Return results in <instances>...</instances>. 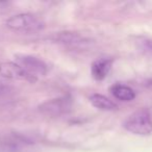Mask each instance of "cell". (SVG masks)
<instances>
[{
    "label": "cell",
    "mask_w": 152,
    "mask_h": 152,
    "mask_svg": "<svg viewBox=\"0 0 152 152\" xmlns=\"http://www.w3.org/2000/svg\"><path fill=\"white\" fill-rule=\"evenodd\" d=\"M0 75L4 78L14 79V80H25L28 83H34L37 77L28 73L19 64L13 61H3L0 63Z\"/></svg>",
    "instance_id": "obj_4"
},
{
    "label": "cell",
    "mask_w": 152,
    "mask_h": 152,
    "mask_svg": "<svg viewBox=\"0 0 152 152\" xmlns=\"http://www.w3.org/2000/svg\"><path fill=\"white\" fill-rule=\"evenodd\" d=\"M73 100L69 96L47 100L39 105V110L48 116H61L71 110Z\"/></svg>",
    "instance_id": "obj_3"
},
{
    "label": "cell",
    "mask_w": 152,
    "mask_h": 152,
    "mask_svg": "<svg viewBox=\"0 0 152 152\" xmlns=\"http://www.w3.org/2000/svg\"><path fill=\"white\" fill-rule=\"evenodd\" d=\"M112 58H99L95 61L91 66V73L96 80H103L112 70Z\"/></svg>",
    "instance_id": "obj_6"
},
{
    "label": "cell",
    "mask_w": 152,
    "mask_h": 152,
    "mask_svg": "<svg viewBox=\"0 0 152 152\" xmlns=\"http://www.w3.org/2000/svg\"><path fill=\"white\" fill-rule=\"evenodd\" d=\"M90 102L92 103V105L94 107L98 108L101 110H118V105L115 103L113 100H110V98H107L106 96L101 95V94H92L90 96Z\"/></svg>",
    "instance_id": "obj_7"
},
{
    "label": "cell",
    "mask_w": 152,
    "mask_h": 152,
    "mask_svg": "<svg viewBox=\"0 0 152 152\" xmlns=\"http://www.w3.org/2000/svg\"><path fill=\"white\" fill-rule=\"evenodd\" d=\"M110 93L115 98L121 100V101H131L135 98V93L130 87L122 85V83H116L110 88Z\"/></svg>",
    "instance_id": "obj_8"
},
{
    "label": "cell",
    "mask_w": 152,
    "mask_h": 152,
    "mask_svg": "<svg viewBox=\"0 0 152 152\" xmlns=\"http://www.w3.org/2000/svg\"><path fill=\"white\" fill-rule=\"evenodd\" d=\"M123 127L133 134L148 135L152 132V117L145 108L137 110L127 117Z\"/></svg>",
    "instance_id": "obj_1"
},
{
    "label": "cell",
    "mask_w": 152,
    "mask_h": 152,
    "mask_svg": "<svg viewBox=\"0 0 152 152\" xmlns=\"http://www.w3.org/2000/svg\"><path fill=\"white\" fill-rule=\"evenodd\" d=\"M16 61L22 68L31 75H46L48 72V66L43 59L29 54H17Z\"/></svg>",
    "instance_id": "obj_5"
},
{
    "label": "cell",
    "mask_w": 152,
    "mask_h": 152,
    "mask_svg": "<svg viewBox=\"0 0 152 152\" xmlns=\"http://www.w3.org/2000/svg\"><path fill=\"white\" fill-rule=\"evenodd\" d=\"M5 24L10 29L21 32H34L45 27L44 22L32 14H18L12 16L7 20Z\"/></svg>",
    "instance_id": "obj_2"
}]
</instances>
